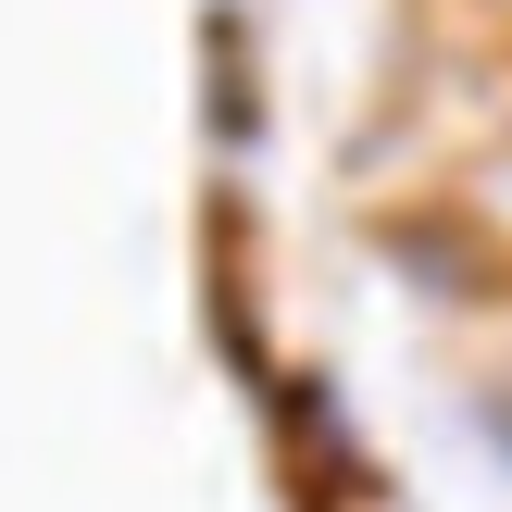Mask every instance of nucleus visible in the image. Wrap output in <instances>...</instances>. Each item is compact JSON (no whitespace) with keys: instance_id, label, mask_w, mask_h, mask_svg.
<instances>
[]
</instances>
